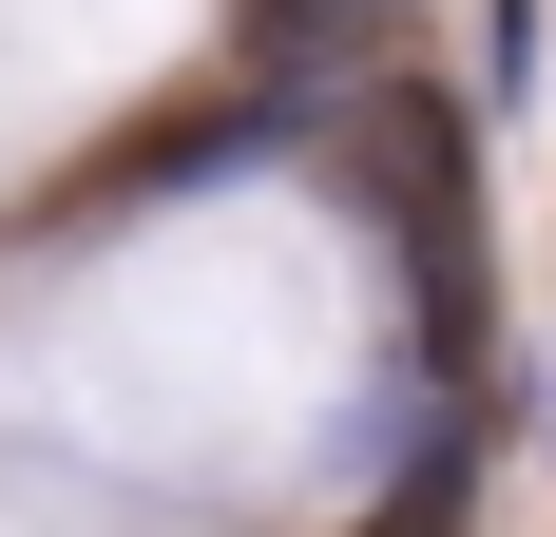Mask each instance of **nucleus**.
Listing matches in <instances>:
<instances>
[{
    "mask_svg": "<svg viewBox=\"0 0 556 537\" xmlns=\"http://www.w3.org/2000/svg\"><path fill=\"white\" fill-rule=\"evenodd\" d=\"M403 20H422V0H250V97L307 115V97H345V77H384Z\"/></svg>",
    "mask_w": 556,
    "mask_h": 537,
    "instance_id": "obj_1",
    "label": "nucleus"
}]
</instances>
